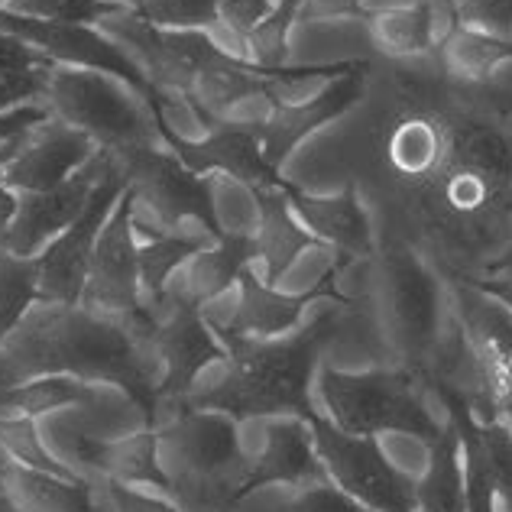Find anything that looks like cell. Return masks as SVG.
<instances>
[{
    "label": "cell",
    "mask_w": 512,
    "mask_h": 512,
    "mask_svg": "<svg viewBox=\"0 0 512 512\" xmlns=\"http://www.w3.org/2000/svg\"><path fill=\"white\" fill-rule=\"evenodd\" d=\"M299 17H305V20H331V17L367 20V10L360 7V0H302Z\"/></svg>",
    "instance_id": "f6af8a7d"
},
{
    "label": "cell",
    "mask_w": 512,
    "mask_h": 512,
    "mask_svg": "<svg viewBox=\"0 0 512 512\" xmlns=\"http://www.w3.org/2000/svg\"><path fill=\"white\" fill-rule=\"evenodd\" d=\"M435 59L444 72L464 78V82H493L500 69L512 65V43H500V39L454 26L435 49Z\"/></svg>",
    "instance_id": "f1b7e54d"
},
{
    "label": "cell",
    "mask_w": 512,
    "mask_h": 512,
    "mask_svg": "<svg viewBox=\"0 0 512 512\" xmlns=\"http://www.w3.org/2000/svg\"><path fill=\"white\" fill-rule=\"evenodd\" d=\"M328 480L325 464L315 451L312 428L305 419H279L269 428L266 448L250 461V496L266 487H305V483Z\"/></svg>",
    "instance_id": "7402d4cb"
},
{
    "label": "cell",
    "mask_w": 512,
    "mask_h": 512,
    "mask_svg": "<svg viewBox=\"0 0 512 512\" xmlns=\"http://www.w3.org/2000/svg\"><path fill=\"white\" fill-rule=\"evenodd\" d=\"M367 305L389 367H402L425 380L431 350L448 318L444 279L415 250L376 244Z\"/></svg>",
    "instance_id": "277c9868"
},
{
    "label": "cell",
    "mask_w": 512,
    "mask_h": 512,
    "mask_svg": "<svg viewBox=\"0 0 512 512\" xmlns=\"http://www.w3.org/2000/svg\"><path fill=\"white\" fill-rule=\"evenodd\" d=\"M143 305L153 318V350L159 360L156 409L159 415L166 406H179V412H185V399L192 393L198 373L211 363L227 360V350L205 312L172 289Z\"/></svg>",
    "instance_id": "8fae6325"
},
{
    "label": "cell",
    "mask_w": 512,
    "mask_h": 512,
    "mask_svg": "<svg viewBox=\"0 0 512 512\" xmlns=\"http://www.w3.org/2000/svg\"><path fill=\"white\" fill-rule=\"evenodd\" d=\"M46 117H52L43 104H23V107H13V111L0 114V150L7 143L20 140L26 130H33L36 124H43Z\"/></svg>",
    "instance_id": "ee69618b"
},
{
    "label": "cell",
    "mask_w": 512,
    "mask_h": 512,
    "mask_svg": "<svg viewBox=\"0 0 512 512\" xmlns=\"http://www.w3.org/2000/svg\"><path fill=\"white\" fill-rule=\"evenodd\" d=\"M256 263V247L250 234H237V231H224L221 240H214L211 247L195 253L179 273L169 279V286L175 295H182L185 302H192L198 308H205V302L218 299L221 292L237 286L240 273L247 266Z\"/></svg>",
    "instance_id": "484cf974"
},
{
    "label": "cell",
    "mask_w": 512,
    "mask_h": 512,
    "mask_svg": "<svg viewBox=\"0 0 512 512\" xmlns=\"http://www.w3.org/2000/svg\"><path fill=\"white\" fill-rule=\"evenodd\" d=\"M367 75H370V59L347 62V69L338 78H331L328 85H321L318 91L305 94L299 101L273 104V114L256 127L266 163L279 169L295 153V146L305 143L318 127L331 124V120H341L354 111L363 91H367Z\"/></svg>",
    "instance_id": "5bb4252c"
},
{
    "label": "cell",
    "mask_w": 512,
    "mask_h": 512,
    "mask_svg": "<svg viewBox=\"0 0 512 512\" xmlns=\"http://www.w3.org/2000/svg\"><path fill=\"white\" fill-rule=\"evenodd\" d=\"M75 454L82 464L98 470L101 480L169 493V477L163 470V457H159V431L156 428L137 431V435L120 438V441L82 438L75 444Z\"/></svg>",
    "instance_id": "cb8c5ba5"
},
{
    "label": "cell",
    "mask_w": 512,
    "mask_h": 512,
    "mask_svg": "<svg viewBox=\"0 0 512 512\" xmlns=\"http://www.w3.org/2000/svg\"><path fill=\"white\" fill-rule=\"evenodd\" d=\"M276 512H367V509L357 500H350L331 480H315L305 483V487H292Z\"/></svg>",
    "instance_id": "f35d334b"
},
{
    "label": "cell",
    "mask_w": 512,
    "mask_h": 512,
    "mask_svg": "<svg viewBox=\"0 0 512 512\" xmlns=\"http://www.w3.org/2000/svg\"><path fill=\"white\" fill-rule=\"evenodd\" d=\"M172 153L182 159V163L198 172H221L231 175L240 185H247L250 192L253 188H266V185H282L279 169H273L266 163L260 137H256V127H244V124H218L211 127V133L205 140L188 143L179 133H172Z\"/></svg>",
    "instance_id": "ac0fdd59"
},
{
    "label": "cell",
    "mask_w": 512,
    "mask_h": 512,
    "mask_svg": "<svg viewBox=\"0 0 512 512\" xmlns=\"http://www.w3.org/2000/svg\"><path fill=\"white\" fill-rule=\"evenodd\" d=\"M111 156L117 159V166L127 179L133 211L150 214L156 221V234H182L175 227L195 218L211 240L224 237L208 182L198 172L188 169L169 146H143V150H127Z\"/></svg>",
    "instance_id": "ba28073f"
},
{
    "label": "cell",
    "mask_w": 512,
    "mask_h": 512,
    "mask_svg": "<svg viewBox=\"0 0 512 512\" xmlns=\"http://www.w3.org/2000/svg\"><path fill=\"white\" fill-rule=\"evenodd\" d=\"M39 299V260L17 256L0 247V344H4L26 312Z\"/></svg>",
    "instance_id": "1f68e13d"
},
{
    "label": "cell",
    "mask_w": 512,
    "mask_h": 512,
    "mask_svg": "<svg viewBox=\"0 0 512 512\" xmlns=\"http://www.w3.org/2000/svg\"><path fill=\"white\" fill-rule=\"evenodd\" d=\"M104 169H107V153L98 150L72 179L49 188V192H20L17 218H13L10 231L0 237V247L17 256H39L49 240H56L62 231H69L82 218Z\"/></svg>",
    "instance_id": "9a60e30c"
},
{
    "label": "cell",
    "mask_w": 512,
    "mask_h": 512,
    "mask_svg": "<svg viewBox=\"0 0 512 512\" xmlns=\"http://www.w3.org/2000/svg\"><path fill=\"white\" fill-rule=\"evenodd\" d=\"M0 26L7 33L20 36L23 43H30L36 52L52 65H65V69H88V72H104L117 78V82L130 85L137 94H143L153 107H159V91L146 82V75L130 52L114 43L107 33H98L94 26L82 23H56V20H36V17H20L13 10H0Z\"/></svg>",
    "instance_id": "4fadbf2b"
},
{
    "label": "cell",
    "mask_w": 512,
    "mask_h": 512,
    "mask_svg": "<svg viewBox=\"0 0 512 512\" xmlns=\"http://www.w3.org/2000/svg\"><path fill=\"white\" fill-rule=\"evenodd\" d=\"M428 4H435L441 13H448V17L454 20V10H457V4H461V0H428Z\"/></svg>",
    "instance_id": "816d5d0a"
},
{
    "label": "cell",
    "mask_w": 512,
    "mask_h": 512,
    "mask_svg": "<svg viewBox=\"0 0 512 512\" xmlns=\"http://www.w3.org/2000/svg\"><path fill=\"white\" fill-rule=\"evenodd\" d=\"M0 448L10 457L13 464L33 467V470H46V474H59V477H75L69 467L59 464L43 448V438L36 431V419H0Z\"/></svg>",
    "instance_id": "836d02e7"
},
{
    "label": "cell",
    "mask_w": 512,
    "mask_h": 512,
    "mask_svg": "<svg viewBox=\"0 0 512 512\" xmlns=\"http://www.w3.org/2000/svg\"><path fill=\"white\" fill-rule=\"evenodd\" d=\"M117 4H124V7H130V10H140V13H143L146 0H117Z\"/></svg>",
    "instance_id": "db71d44e"
},
{
    "label": "cell",
    "mask_w": 512,
    "mask_h": 512,
    "mask_svg": "<svg viewBox=\"0 0 512 512\" xmlns=\"http://www.w3.org/2000/svg\"><path fill=\"white\" fill-rule=\"evenodd\" d=\"M266 85H269L266 72H256L240 56L214 43L205 52V59L198 62L192 85H188L182 98L198 114L201 124L218 127L231 114V107H237L240 101L256 98V94L266 98Z\"/></svg>",
    "instance_id": "ffe728a7"
},
{
    "label": "cell",
    "mask_w": 512,
    "mask_h": 512,
    "mask_svg": "<svg viewBox=\"0 0 512 512\" xmlns=\"http://www.w3.org/2000/svg\"><path fill=\"white\" fill-rule=\"evenodd\" d=\"M415 512H467L464 444L454 422L431 444L428 464L415 477Z\"/></svg>",
    "instance_id": "83f0119b"
},
{
    "label": "cell",
    "mask_w": 512,
    "mask_h": 512,
    "mask_svg": "<svg viewBox=\"0 0 512 512\" xmlns=\"http://www.w3.org/2000/svg\"><path fill=\"white\" fill-rule=\"evenodd\" d=\"M205 247H208L205 237H195V234H150V240L140 244V250H137L143 302L163 295L169 279Z\"/></svg>",
    "instance_id": "4dcf8cb0"
},
{
    "label": "cell",
    "mask_w": 512,
    "mask_h": 512,
    "mask_svg": "<svg viewBox=\"0 0 512 512\" xmlns=\"http://www.w3.org/2000/svg\"><path fill=\"white\" fill-rule=\"evenodd\" d=\"M127 192V179L120 172L117 159L107 153V169L101 175L98 188L88 201V208L82 211L69 231H62L56 240H49L39 260V299L43 305H82L91 256L98 247V237L104 231L107 218H111L114 205L120 195Z\"/></svg>",
    "instance_id": "7c38bea8"
},
{
    "label": "cell",
    "mask_w": 512,
    "mask_h": 512,
    "mask_svg": "<svg viewBox=\"0 0 512 512\" xmlns=\"http://www.w3.org/2000/svg\"><path fill=\"white\" fill-rule=\"evenodd\" d=\"M286 195L292 211L299 214V221L308 227L318 244H325L344 260H373L376 256V231L367 208H363L354 185H344L341 195L318 198L302 192L299 185L286 179Z\"/></svg>",
    "instance_id": "d6986e66"
},
{
    "label": "cell",
    "mask_w": 512,
    "mask_h": 512,
    "mask_svg": "<svg viewBox=\"0 0 512 512\" xmlns=\"http://www.w3.org/2000/svg\"><path fill=\"white\" fill-rule=\"evenodd\" d=\"M273 7L276 0H221L218 26H227L237 39H244L273 13Z\"/></svg>",
    "instance_id": "60d3db41"
},
{
    "label": "cell",
    "mask_w": 512,
    "mask_h": 512,
    "mask_svg": "<svg viewBox=\"0 0 512 512\" xmlns=\"http://www.w3.org/2000/svg\"><path fill=\"white\" fill-rule=\"evenodd\" d=\"M91 396V383L75 376H39L0 389V419H39L46 412L88 402Z\"/></svg>",
    "instance_id": "f546056e"
},
{
    "label": "cell",
    "mask_w": 512,
    "mask_h": 512,
    "mask_svg": "<svg viewBox=\"0 0 512 512\" xmlns=\"http://www.w3.org/2000/svg\"><path fill=\"white\" fill-rule=\"evenodd\" d=\"M454 26L512 43V0H461L454 10Z\"/></svg>",
    "instance_id": "74e56055"
},
{
    "label": "cell",
    "mask_w": 512,
    "mask_h": 512,
    "mask_svg": "<svg viewBox=\"0 0 512 512\" xmlns=\"http://www.w3.org/2000/svg\"><path fill=\"white\" fill-rule=\"evenodd\" d=\"M153 341L133 338L130 328L85 312L82 305L36 302L17 331L0 344V389L39 376H75L85 383H114L156 425L159 367Z\"/></svg>",
    "instance_id": "7a4b0ae2"
},
{
    "label": "cell",
    "mask_w": 512,
    "mask_h": 512,
    "mask_svg": "<svg viewBox=\"0 0 512 512\" xmlns=\"http://www.w3.org/2000/svg\"><path fill=\"white\" fill-rule=\"evenodd\" d=\"M52 65L43 52H36L30 43H23L20 36L7 33L0 26V78H17L26 72H36V69H46Z\"/></svg>",
    "instance_id": "b9f144b4"
},
{
    "label": "cell",
    "mask_w": 512,
    "mask_h": 512,
    "mask_svg": "<svg viewBox=\"0 0 512 512\" xmlns=\"http://www.w3.org/2000/svg\"><path fill=\"white\" fill-rule=\"evenodd\" d=\"M325 474L367 512H415V480L389 461L376 438L350 435L325 415L308 419Z\"/></svg>",
    "instance_id": "30bf717a"
},
{
    "label": "cell",
    "mask_w": 512,
    "mask_h": 512,
    "mask_svg": "<svg viewBox=\"0 0 512 512\" xmlns=\"http://www.w3.org/2000/svg\"><path fill=\"white\" fill-rule=\"evenodd\" d=\"M98 153L88 133L46 117L30 133H23L17 153L4 166V179L13 192H49L82 169Z\"/></svg>",
    "instance_id": "2e32d148"
},
{
    "label": "cell",
    "mask_w": 512,
    "mask_h": 512,
    "mask_svg": "<svg viewBox=\"0 0 512 512\" xmlns=\"http://www.w3.org/2000/svg\"><path fill=\"white\" fill-rule=\"evenodd\" d=\"M500 419L512 422V367L506 370V380L500 389Z\"/></svg>",
    "instance_id": "c3c4849f"
},
{
    "label": "cell",
    "mask_w": 512,
    "mask_h": 512,
    "mask_svg": "<svg viewBox=\"0 0 512 512\" xmlns=\"http://www.w3.org/2000/svg\"><path fill=\"white\" fill-rule=\"evenodd\" d=\"M302 0H276L273 13L256 26L250 36L240 39V59L253 65L256 72H279L286 69V56H289V33L295 20H299Z\"/></svg>",
    "instance_id": "d6a6232c"
},
{
    "label": "cell",
    "mask_w": 512,
    "mask_h": 512,
    "mask_svg": "<svg viewBox=\"0 0 512 512\" xmlns=\"http://www.w3.org/2000/svg\"><path fill=\"white\" fill-rule=\"evenodd\" d=\"M367 33L383 59H425L454 30V20L435 4H406L367 13Z\"/></svg>",
    "instance_id": "d4e9b609"
},
{
    "label": "cell",
    "mask_w": 512,
    "mask_h": 512,
    "mask_svg": "<svg viewBox=\"0 0 512 512\" xmlns=\"http://www.w3.org/2000/svg\"><path fill=\"white\" fill-rule=\"evenodd\" d=\"M282 185H286V179H282ZM282 185L253 188L256 218L260 221H256V234H250L256 247V263H263V282L276 289L282 286V276L295 266V260L318 244L299 221V214L292 211Z\"/></svg>",
    "instance_id": "44dd1931"
},
{
    "label": "cell",
    "mask_w": 512,
    "mask_h": 512,
    "mask_svg": "<svg viewBox=\"0 0 512 512\" xmlns=\"http://www.w3.org/2000/svg\"><path fill=\"white\" fill-rule=\"evenodd\" d=\"M334 266H331V273L321 276V282H315L308 292H282L276 286H269V282H263V276H256L253 266H247L237 279V289H240L237 308L231 312V318L218 321L214 328L240 334V338H279V334L295 331L302 325V318L308 315V308H312L321 295H338Z\"/></svg>",
    "instance_id": "e0dca14e"
},
{
    "label": "cell",
    "mask_w": 512,
    "mask_h": 512,
    "mask_svg": "<svg viewBox=\"0 0 512 512\" xmlns=\"http://www.w3.org/2000/svg\"><path fill=\"white\" fill-rule=\"evenodd\" d=\"M477 444L487 464V474L493 480L500 512H512V428L506 419H496L490 425H477Z\"/></svg>",
    "instance_id": "e575fe53"
},
{
    "label": "cell",
    "mask_w": 512,
    "mask_h": 512,
    "mask_svg": "<svg viewBox=\"0 0 512 512\" xmlns=\"http://www.w3.org/2000/svg\"><path fill=\"white\" fill-rule=\"evenodd\" d=\"M406 4H422V0H360V7L367 13L389 10V7H406Z\"/></svg>",
    "instance_id": "681fc988"
},
{
    "label": "cell",
    "mask_w": 512,
    "mask_h": 512,
    "mask_svg": "<svg viewBox=\"0 0 512 512\" xmlns=\"http://www.w3.org/2000/svg\"><path fill=\"white\" fill-rule=\"evenodd\" d=\"M137 250L140 244L137 224H133V198L130 192H124L104 224L98 247H94L82 308L98 318L130 328L133 338L153 341V318L143 305Z\"/></svg>",
    "instance_id": "9c48e42d"
},
{
    "label": "cell",
    "mask_w": 512,
    "mask_h": 512,
    "mask_svg": "<svg viewBox=\"0 0 512 512\" xmlns=\"http://www.w3.org/2000/svg\"><path fill=\"white\" fill-rule=\"evenodd\" d=\"M493 273H512V244L506 247V253L500 256V260L493 263V269H490L487 276H493Z\"/></svg>",
    "instance_id": "f907efd6"
},
{
    "label": "cell",
    "mask_w": 512,
    "mask_h": 512,
    "mask_svg": "<svg viewBox=\"0 0 512 512\" xmlns=\"http://www.w3.org/2000/svg\"><path fill=\"white\" fill-rule=\"evenodd\" d=\"M13 13L20 17H36V20H56V23H101L114 17L120 10H130L117 0H10Z\"/></svg>",
    "instance_id": "d590c367"
},
{
    "label": "cell",
    "mask_w": 512,
    "mask_h": 512,
    "mask_svg": "<svg viewBox=\"0 0 512 512\" xmlns=\"http://www.w3.org/2000/svg\"><path fill=\"white\" fill-rule=\"evenodd\" d=\"M0 496L17 512H98V493L82 477H59L23 464L0 467Z\"/></svg>",
    "instance_id": "4316f807"
},
{
    "label": "cell",
    "mask_w": 512,
    "mask_h": 512,
    "mask_svg": "<svg viewBox=\"0 0 512 512\" xmlns=\"http://www.w3.org/2000/svg\"><path fill=\"white\" fill-rule=\"evenodd\" d=\"M350 305L338 295H321L312 305V315L289 331L286 338H240L231 331H218L227 350L231 373L208 389V393L185 399V409L224 412L234 422L240 419H312L318 415L312 402V376L318 357L341 331L344 312Z\"/></svg>",
    "instance_id": "3957f363"
},
{
    "label": "cell",
    "mask_w": 512,
    "mask_h": 512,
    "mask_svg": "<svg viewBox=\"0 0 512 512\" xmlns=\"http://www.w3.org/2000/svg\"><path fill=\"white\" fill-rule=\"evenodd\" d=\"M10 7V0H0V10H7Z\"/></svg>",
    "instance_id": "9f6ffc18"
},
{
    "label": "cell",
    "mask_w": 512,
    "mask_h": 512,
    "mask_svg": "<svg viewBox=\"0 0 512 512\" xmlns=\"http://www.w3.org/2000/svg\"><path fill=\"white\" fill-rule=\"evenodd\" d=\"M17 208H20V192H13L4 179V166H0V237L10 231L13 218H17Z\"/></svg>",
    "instance_id": "bcb514c9"
},
{
    "label": "cell",
    "mask_w": 512,
    "mask_h": 512,
    "mask_svg": "<svg viewBox=\"0 0 512 512\" xmlns=\"http://www.w3.org/2000/svg\"><path fill=\"white\" fill-rule=\"evenodd\" d=\"M49 69L52 65L17 75V78H0V114H7V111H13V107H23V104H43Z\"/></svg>",
    "instance_id": "7bdbcfd3"
},
{
    "label": "cell",
    "mask_w": 512,
    "mask_h": 512,
    "mask_svg": "<svg viewBox=\"0 0 512 512\" xmlns=\"http://www.w3.org/2000/svg\"><path fill=\"white\" fill-rule=\"evenodd\" d=\"M425 383L402 367H370L360 373H321V396L331 422L363 438L412 435L435 444L451 422H438L422 396Z\"/></svg>",
    "instance_id": "52a82bcc"
},
{
    "label": "cell",
    "mask_w": 512,
    "mask_h": 512,
    "mask_svg": "<svg viewBox=\"0 0 512 512\" xmlns=\"http://www.w3.org/2000/svg\"><path fill=\"white\" fill-rule=\"evenodd\" d=\"M444 286H448V308L467 341L506 380V370L512 367V308L480 282H444Z\"/></svg>",
    "instance_id": "603a6c76"
},
{
    "label": "cell",
    "mask_w": 512,
    "mask_h": 512,
    "mask_svg": "<svg viewBox=\"0 0 512 512\" xmlns=\"http://www.w3.org/2000/svg\"><path fill=\"white\" fill-rule=\"evenodd\" d=\"M509 428H512V422H509Z\"/></svg>",
    "instance_id": "6f0895ef"
},
{
    "label": "cell",
    "mask_w": 512,
    "mask_h": 512,
    "mask_svg": "<svg viewBox=\"0 0 512 512\" xmlns=\"http://www.w3.org/2000/svg\"><path fill=\"white\" fill-rule=\"evenodd\" d=\"M26 133H30V130H26ZM23 140V137H20ZM20 140H13V143H7L4 146V150H0V166H7L10 163V159H13V153H17V146H20Z\"/></svg>",
    "instance_id": "f5cc1de1"
},
{
    "label": "cell",
    "mask_w": 512,
    "mask_h": 512,
    "mask_svg": "<svg viewBox=\"0 0 512 512\" xmlns=\"http://www.w3.org/2000/svg\"><path fill=\"white\" fill-rule=\"evenodd\" d=\"M0 512H17V509H13V506L4 500V496H0Z\"/></svg>",
    "instance_id": "11a10c76"
},
{
    "label": "cell",
    "mask_w": 512,
    "mask_h": 512,
    "mask_svg": "<svg viewBox=\"0 0 512 512\" xmlns=\"http://www.w3.org/2000/svg\"><path fill=\"white\" fill-rule=\"evenodd\" d=\"M159 457L179 512H237L250 496V457L224 412L185 409L159 431Z\"/></svg>",
    "instance_id": "5b68a950"
},
{
    "label": "cell",
    "mask_w": 512,
    "mask_h": 512,
    "mask_svg": "<svg viewBox=\"0 0 512 512\" xmlns=\"http://www.w3.org/2000/svg\"><path fill=\"white\" fill-rule=\"evenodd\" d=\"M477 282L483 289H490L493 295H500V299L512 308V273H493V276H483Z\"/></svg>",
    "instance_id": "7dc6e473"
},
{
    "label": "cell",
    "mask_w": 512,
    "mask_h": 512,
    "mask_svg": "<svg viewBox=\"0 0 512 512\" xmlns=\"http://www.w3.org/2000/svg\"><path fill=\"white\" fill-rule=\"evenodd\" d=\"M221 0H146L143 17L163 30H211Z\"/></svg>",
    "instance_id": "8d00e7d4"
},
{
    "label": "cell",
    "mask_w": 512,
    "mask_h": 512,
    "mask_svg": "<svg viewBox=\"0 0 512 512\" xmlns=\"http://www.w3.org/2000/svg\"><path fill=\"white\" fill-rule=\"evenodd\" d=\"M43 107L62 124L88 133L104 153H127L143 146L172 150V127L159 114V107L104 72L52 65L46 75Z\"/></svg>",
    "instance_id": "8992f818"
},
{
    "label": "cell",
    "mask_w": 512,
    "mask_h": 512,
    "mask_svg": "<svg viewBox=\"0 0 512 512\" xmlns=\"http://www.w3.org/2000/svg\"><path fill=\"white\" fill-rule=\"evenodd\" d=\"M101 500L107 512H179V506L159 500V496H150L140 487H127V483L114 480H101Z\"/></svg>",
    "instance_id": "ab89813d"
},
{
    "label": "cell",
    "mask_w": 512,
    "mask_h": 512,
    "mask_svg": "<svg viewBox=\"0 0 512 512\" xmlns=\"http://www.w3.org/2000/svg\"><path fill=\"white\" fill-rule=\"evenodd\" d=\"M376 244H402L444 282H477L512 244V88L425 59H370L341 140Z\"/></svg>",
    "instance_id": "6da1fadb"
}]
</instances>
